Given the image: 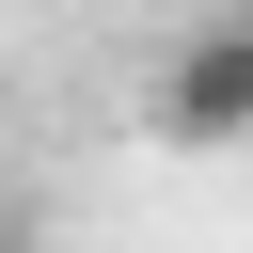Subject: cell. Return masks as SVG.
Masks as SVG:
<instances>
[{
  "instance_id": "6da1fadb",
  "label": "cell",
  "mask_w": 253,
  "mask_h": 253,
  "mask_svg": "<svg viewBox=\"0 0 253 253\" xmlns=\"http://www.w3.org/2000/svg\"><path fill=\"white\" fill-rule=\"evenodd\" d=\"M158 142H253V16L174 32V63H158Z\"/></svg>"
}]
</instances>
